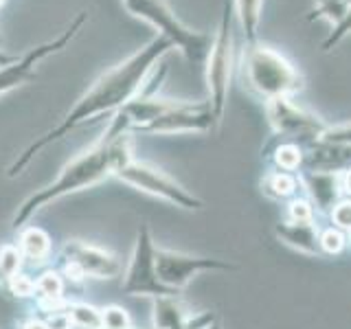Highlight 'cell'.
I'll return each instance as SVG.
<instances>
[{
    "instance_id": "cell-21",
    "label": "cell",
    "mask_w": 351,
    "mask_h": 329,
    "mask_svg": "<svg viewBox=\"0 0 351 329\" xmlns=\"http://www.w3.org/2000/svg\"><path fill=\"white\" fill-rule=\"evenodd\" d=\"M66 314H69V321H71L73 329H104L101 310L95 305L69 301L66 303Z\"/></svg>"
},
{
    "instance_id": "cell-26",
    "label": "cell",
    "mask_w": 351,
    "mask_h": 329,
    "mask_svg": "<svg viewBox=\"0 0 351 329\" xmlns=\"http://www.w3.org/2000/svg\"><path fill=\"white\" fill-rule=\"evenodd\" d=\"M351 36V7L347 9V14L340 18V22L338 25H334L332 27V31L327 33V38L323 40V44H321V49L325 51V53H329V51H334L340 42H345L347 38Z\"/></svg>"
},
{
    "instance_id": "cell-17",
    "label": "cell",
    "mask_w": 351,
    "mask_h": 329,
    "mask_svg": "<svg viewBox=\"0 0 351 329\" xmlns=\"http://www.w3.org/2000/svg\"><path fill=\"white\" fill-rule=\"evenodd\" d=\"M193 312L180 301L178 296H162L152 303V323L154 329H184Z\"/></svg>"
},
{
    "instance_id": "cell-14",
    "label": "cell",
    "mask_w": 351,
    "mask_h": 329,
    "mask_svg": "<svg viewBox=\"0 0 351 329\" xmlns=\"http://www.w3.org/2000/svg\"><path fill=\"white\" fill-rule=\"evenodd\" d=\"M351 167V145H334L325 141H312L305 149L303 169L343 173Z\"/></svg>"
},
{
    "instance_id": "cell-22",
    "label": "cell",
    "mask_w": 351,
    "mask_h": 329,
    "mask_svg": "<svg viewBox=\"0 0 351 329\" xmlns=\"http://www.w3.org/2000/svg\"><path fill=\"white\" fill-rule=\"evenodd\" d=\"M272 160L277 164V169L281 171L299 173L305 164V149L294 141H281L279 145L274 147Z\"/></svg>"
},
{
    "instance_id": "cell-35",
    "label": "cell",
    "mask_w": 351,
    "mask_h": 329,
    "mask_svg": "<svg viewBox=\"0 0 351 329\" xmlns=\"http://www.w3.org/2000/svg\"><path fill=\"white\" fill-rule=\"evenodd\" d=\"M345 3H347V5H349V7H351V0H345Z\"/></svg>"
},
{
    "instance_id": "cell-36",
    "label": "cell",
    "mask_w": 351,
    "mask_h": 329,
    "mask_svg": "<svg viewBox=\"0 0 351 329\" xmlns=\"http://www.w3.org/2000/svg\"><path fill=\"white\" fill-rule=\"evenodd\" d=\"M349 239H351V230H349Z\"/></svg>"
},
{
    "instance_id": "cell-13",
    "label": "cell",
    "mask_w": 351,
    "mask_h": 329,
    "mask_svg": "<svg viewBox=\"0 0 351 329\" xmlns=\"http://www.w3.org/2000/svg\"><path fill=\"white\" fill-rule=\"evenodd\" d=\"M301 189H305L307 200L312 202L314 211L318 213H332V208L340 202L343 195V180L340 173L334 171H314V169H301L299 171Z\"/></svg>"
},
{
    "instance_id": "cell-1",
    "label": "cell",
    "mask_w": 351,
    "mask_h": 329,
    "mask_svg": "<svg viewBox=\"0 0 351 329\" xmlns=\"http://www.w3.org/2000/svg\"><path fill=\"white\" fill-rule=\"evenodd\" d=\"M173 51V44L156 36L149 40L145 47H141L136 53H132L128 60L117 64L114 69H110L104 73L99 80L88 88V90L77 99L75 106L62 117V121L49 132H44L42 136L36 141H31L29 145L22 149L18 156L11 160L7 167V178H18L25 173V169L33 162V158L38 156L42 149H47L51 143H58L64 136H69L71 132L80 130L82 125L90 123L95 119L110 117L112 119L121 108H125L132 99H136L145 86L149 73L154 71L160 60H165V55Z\"/></svg>"
},
{
    "instance_id": "cell-29",
    "label": "cell",
    "mask_w": 351,
    "mask_h": 329,
    "mask_svg": "<svg viewBox=\"0 0 351 329\" xmlns=\"http://www.w3.org/2000/svg\"><path fill=\"white\" fill-rule=\"evenodd\" d=\"M314 206L307 197H292L288 204V219L290 222H314Z\"/></svg>"
},
{
    "instance_id": "cell-20",
    "label": "cell",
    "mask_w": 351,
    "mask_h": 329,
    "mask_svg": "<svg viewBox=\"0 0 351 329\" xmlns=\"http://www.w3.org/2000/svg\"><path fill=\"white\" fill-rule=\"evenodd\" d=\"M299 189H301L299 173L277 169V171H268L261 178V191L270 200H288V197H294Z\"/></svg>"
},
{
    "instance_id": "cell-33",
    "label": "cell",
    "mask_w": 351,
    "mask_h": 329,
    "mask_svg": "<svg viewBox=\"0 0 351 329\" xmlns=\"http://www.w3.org/2000/svg\"><path fill=\"white\" fill-rule=\"evenodd\" d=\"M340 180H343V193L351 197V167L340 173Z\"/></svg>"
},
{
    "instance_id": "cell-25",
    "label": "cell",
    "mask_w": 351,
    "mask_h": 329,
    "mask_svg": "<svg viewBox=\"0 0 351 329\" xmlns=\"http://www.w3.org/2000/svg\"><path fill=\"white\" fill-rule=\"evenodd\" d=\"M101 321L104 329H134V323L121 305H106L101 307Z\"/></svg>"
},
{
    "instance_id": "cell-6",
    "label": "cell",
    "mask_w": 351,
    "mask_h": 329,
    "mask_svg": "<svg viewBox=\"0 0 351 329\" xmlns=\"http://www.w3.org/2000/svg\"><path fill=\"white\" fill-rule=\"evenodd\" d=\"M114 178L132 186V189L154 195V197H158V200L184 208V211H202L204 208V202L200 197L193 195L184 184L176 180L173 175H169L167 171H162L160 167H156V164H152V162L132 158L128 164H123V167L114 173Z\"/></svg>"
},
{
    "instance_id": "cell-19",
    "label": "cell",
    "mask_w": 351,
    "mask_h": 329,
    "mask_svg": "<svg viewBox=\"0 0 351 329\" xmlns=\"http://www.w3.org/2000/svg\"><path fill=\"white\" fill-rule=\"evenodd\" d=\"M235 22L241 29L246 47L259 42V27H261V11L263 0H233Z\"/></svg>"
},
{
    "instance_id": "cell-3",
    "label": "cell",
    "mask_w": 351,
    "mask_h": 329,
    "mask_svg": "<svg viewBox=\"0 0 351 329\" xmlns=\"http://www.w3.org/2000/svg\"><path fill=\"white\" fill-rule=\"evenodd\" d=\"M244 77L252 93L263 101L279 97H296L303 88L305 80L296 71V66L277 49L268 44H252L244 51Z\"/></svg>"
},
{
    "instance_id": "cell-8",
    "label": "cell",
    "mask_w": 351,
    "mask_h": 329,
    "mask_svg": "<svg viewBox=\"0 0 351 329\" xmlns=\"http://www.w3.org/2000/svg\"><path fill=\"white\" fill-rule=\"evenodd\" d=\"M62 259V277L66 283H82L86 279H117L123 274V261L110 250L95 246L84 239L64 241L60 250Z\"/></svg>"
},
{
    "instance_id": "cell-4",
    "label": "cell",
    "mask_w": 351,
    "mask_h": 329,
    "mask_svg": "<svg viewBox=\"0 0 351 329\" xmlns=\"http://www.w3.org/2000/svg\"><path fill=\"white\" fill-rule=\"evenodd\" d=\"M235 11L233 0H226L222 7V16L217 20L215 33L211 36V47L206 53V66H204V82H206V101L211 106V112L222 123L226 106H228V93H230V80L235 71Z\"/></svg>"
},
{
    "instance_id": "cell-28",
    "label": "cell",
    "mask_w": 351,
    "mask_h": 329,
    "mask_svg": "<svg viewBox=\"0 0 351 329\" xmlns=\"http://www.w3.org/2000/svg\"><path fill=\"white\" fill-rule=\"evenodd\" d=\"M5 290L9 294H14L16 299H33V296H36V279H31L25 272H18L16 277L5 285Z\"/></svg>"
},
{
    "instance_id": "cell-2",
    "label": "cell",
    "mask_w": 351,
    "mask_h": 329,
    "mask_svg": "<svg viewBox=\"0 0 351 329\" xmlns=\"http://www.w3.org/2000/svg\"><path fill=\"white\" fill-rule=\"evenodd\" d=\"M132 136L134 134L125 132L114 117L110 119L104 136L93 147H88L71 162H66L58 178L42 189L33 191L18 204L16 213L11 215V228H25L31 222V217L38 215L49 204L84 189H90L106 178H114V173L134 158V138Z\"/></svg>"
},
{
    "instance_id": "cell-16",
    "label": "cell",
    "mask_w": 351,
    "mask_h": 329,
    "mask_svg": "<svg viewBox=\"0 0 351 329\" xmlns=\"http://www.w3.org/2000/svg\"><path fill=\"white\" fill-rule=\"evenodd\" d=\"M36 303L40 314L64 310L69 299H66V279L60 270H47L36 279Z\"/></svg>"
},
{
    "instance_id": "cell-11",
    "label": "cell",
    "mask_w": 351,
    "mask_h": 329,
    "mask_svg": "<svg viewBox=\"0 0 351 329\" xmlns=\"http://www.w3.org/2000/svg\"><path fill=\"white\" fill-rule=\"evenodd\" d=\"M266 117L274 134L294 143L318 141L329 125L316 112L296 103L294 97H279L266 101Z\"/></svg>"
},
{
    "instance_id": "cell-23",
    "label": "cell",
    "mask_w": 351,
    "mask_h": 329,
    "mask_svg": "<svg viewBox=\"0 0 351 329\" xmlns=\"http://www.w3.org/2000/svg\"><path fill=\"white\" fill-rule=\"evenodd\" d=\"M22 263L25 257L14 241H7V244L0 246V285H5L16 277L18 272H22Z\"/></svg>"
},
{
    "instance_id": "cell-18",
    "label": "cell",
    "mask_w": 351,
    "mask_h": 329,
    "mask_svg": "<svg viewBox=\"0 0 351 329\" xmlns=\"http://www.w3.org/2000/svg\"><path fill=\"white\" fill-rule=\"evenodd\" d=\"M16 244L22 252V257L29 259L31 263H38V266L51 257V250H53L51 235L36 224H27L25 228H20Z\"/></svg>"
},
{
    "instance_id": "cell-30",
    "label": "cell",
    "mask_w": 351,
    "mask_h": 329,
    "mask_svg": "<svg viewBox=\"0 0 351 329\" xmlns=\"http://www.w3.org/2000/svg\"><path fill=\"white\" fill-rule=\"evenodd\" d=\"M318 141L334 143V145H351V121L336 123V125H327V130L323 132V136Z\"/></svg>"
},
{
    "instance_id": "cell-34",
    "label": "cell",
    "mask_w": 351,
    "mask_h": 329,
    "mask_svg": "<svg viewBox=\"0 0 351 329\" xmlns=\"http://www.w3.org/2000/svg\"><path fill=\"white\" fill-rule=\"evenodd\" d=\"M18 58V55H5L3 51H0V69H3V66H7V64H11Z\"/></svg>"
},
{
    "instance_id": "cell-5",
    "label": "cell",
    "mask_w": 351,
    "mask_h": 329,
    "mask_svg": "<svg viewBox=\"0 0 351 329\" xmlns=\"http://www.w3.org/2000/svg\"><path fill=\"white\" fill-rule=\"evenodd\" d=\"M121 3L128 9V14L147 22L158 31V36L167 38L173 44V49H178L189 64L206 58L208 47H211V36L186 27L165 0H121Z\"/></svg>"
},
{
    "instance_id": "cell-9",
    "label": "cell",
    "mask_w": 351,
    "mask_h": 329,
    "mask_svg": "<svg viewBox=\"0 0 351 329\" xmlns=\"http://www.w3.org/2000/svg\"><path fill=\"white\" fill-rule=\"evenodd\" d=\"M217 125L208 101L165 99L160 112L141 130V134H208Z\"/></svg>"
},
{
    "instance_id": "cell-10",
    "label": "cell",
    "mask_w": 351,
    "mask_h": 329,
    "mask_svg": "<svg viewBox=\"0 0 351 329\" xmlns=\"http://www.w3.org/2000/svg\"><path fill=\"white\" fill-rule=\"evenodd\" d=\"M86 20H88V14L86 11H80L77 18L60 33L58 38H53L44 44H38L36 49H29L25 55H20V58H16L11 64L3 66V69H0V97L11 93L14 88H20L22 84L31 82L33 77H36L38 64L42 60L51 58L53 53H60L69 47V44L77 38V33L82 31V27L86 25Z\"/></svg>"
},
{
    "instance_id": "cell-15",
    "label": "cell",
    "mask_w": 351,
    "mask_h": 329,
    "mask_svg": "<svg viewBox=\"0 0 351 329\" xmlns=\"http://www.w3.org/2000/svg\"><path fill=\"white\" fill-rule=\"evenodd\" d=\"M274 235L281 244L290 246L303 255H323L321 252V233L314 222H290L283 219L274 226Z\"/></svg>"
},
{
    "instance_id": "cell-32",
    "label": "cell",
    "mask_w": 351,
    "mask_h": 329,
    "mask_svg": "<svg viewBox=\"0 0 351 329\" xmlns=\"http://www.w3.org/2000/svg\"><path fill=\"white\" fill-rule=\"evenodd\" d=\"M20 329H49V325L44 323V318H42V316L33 314V316H29L27 321L20 325Z\"/></svg>"
},
{
    "instance_id": "cell-24",
    "label": "cell",
    "mask_w": 351,
    "mask_h": 329,
    "mask_svg": "<svg viewBox=\"0 0 351 329\" xmlns=\"http://www.w3.org/2000/svg\"><path fill=\"white\" fill-rule=\"evenodd\" d=\"M347 9L349 5L345 0H312V9L307 14V20H325L334 27L347 14Z\"/></svg>"
},
{
    "instance_id": "cell-12",
    "label": "cell",
    "mask_w": 351,
    "mask_h": 329,
    "mask_svg": "<svg viewBox=\"0 0 351 329\" xmlns=\"http://www.w3.org/2000/svg\"><path fill=\"white\" fill-rule=\"evenodd\" d=\"M156 270L162 285H167L169 290L182 292L197 274L230 272L237 270V263L217 257H202V255H189V252H178L169 248H156Z\"/></svg>"
},
{
    "instance_id": "cell-27",
    "label": "cell",
    "mask_w": 351,
    "mask_h": 329,
    "mask_svg": "<svg viewBox=\"0 0 351 329\" xmlns=\"http://www.w3.org/2000/svg\"><path fill=\"white\" fill-rule=\"evenodd\" d=\"M347 246V235L345 230H340L336 226L327 228L321 233V252L323 255H340Z\"/></svg>"
},
{
    "instance_id": "cell-31",
    "label": "cell",
    "mask_w": 351,
    "mask_h": 329,
    "mask_svg": "<svg viewBox=\"0 0 351 329\" xmlns=\"http://www.w3.org/2000/svg\"><path fill=\"white\" fill-rule=\"evenodd\" d=\"M332 222L336 228L340 230H351V197H345V200H340L334 208H332Z\"/></svg>"
},
{
    "instance_id": "cell-7",
    "label": "cell",
    "mask_w": 351,
    "mask_h": 329,
    "mask_svg": "<svg viewBox=\"0 0 351 329\" xmlns=\"http://www.w3.org/2000/svg\"><path fill=\"white\" fill-rule=\"evenodd\" d=\"M156 241H154L149 224L143 222L136 230L132 255L123 270L121 290L128 296H149V299H162V296H178L180 292L169 290L158 279L156 270Z\"/></svg>"
}]
</instances>
